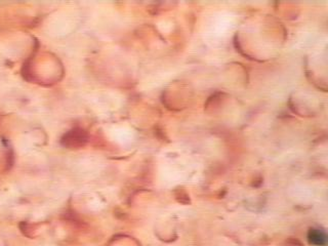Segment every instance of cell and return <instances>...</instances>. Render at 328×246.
I'll use <instances>...</instances> for the list:
<instances>
[{
    "mask_svg": "<svg viewBox=\"0 0 328 246\" xmlns=\"http://www.w3.org/2000/svg\"><path fill=\"white\" fill-rule=\"evenodd\" d=\"M308 240L309 243L314 246H326L328 243L326 232L320 228L310 229L308 233Z\"/></svg>",
    "mask_w": 328,
    "mask_h": 246,
    "instance_id": "obj_1",
    "label": "cell"
}]
</instances>
